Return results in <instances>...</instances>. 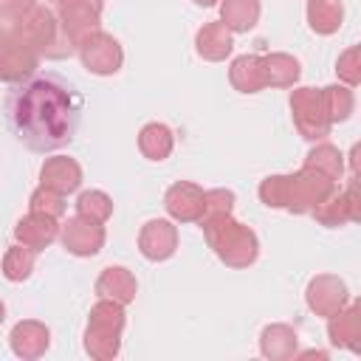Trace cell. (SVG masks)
<instances>
[{"label":"cell","instance_id":"6da1fadb","mask_svg":"<svg viewBox=\"0 0 361 361\" xmlns=\"http://www.w3.org/2000/svg\"><path fill=\"white\" fill-rule=\"evenodd\" d=\"M82 93L59 73H34L14 85L6 99V121L14 138L31 152H56L79 130Z\"/></svg>","mask_w":361,"mask_h":361},{"label":"cell","instance_id":"7a4b0ae2","mask_svg":"<svg viewBox=\"0 0 361 361\" xmlns=\"http://www.w3.org/2000/svg\"><path fill=\"white\" fill-rule=\"evenodd\" d=\"M197 223L203 228V237H206L209 248L214 251V257L226 268H237L240 271V268H248V265L257 262V257H259V240H257L254 228L243 226L231 214L200 217Z\"/></svg>","mask_w":361,"mask_h":361},{"label":"cell","instance_id":"3957f363","mask_svg":"<svg viewBox=\"0 0 361 361\" xmlns=\"http://www.w3.org/2000/svg\"><path fill=\"white\" fill-rule=\"evenodd\" d=\"M127 324L124 305L99 299L87 313L85 327V353L96 361H113L121 353V333Z\"/></svg>","mask_w":361,"mask_h":361},{"label":"cell","instance_id":"277c9868","mask_svg":"<svg viewBox=\"0 0 361 361\" xmlns=\"http://www.w3.org/2000/svg\"><path fill=\"white\" fill-rule=\"evenodd\" d=\"M3 31H14L20 39H25L31 48H37V54L45 59H65L76 51V45L59 28L56 11H51L48 6H39V3L17 25L3 28Z\"/></svg>","mask_w":361,"mask_h":361},{"label":"cell","instance_id":"5b68a950","mask_svg":"<svg viewBox=\"0 0 361 361\" xmlns=\"http://www.w3.org/2000/svg\"><path fill=\"white\" fill-rule=\"evenodd\" d=\"M288 104H290L293 127L305 141H322L324 135H330L333 124L322 102V87H296Z\"/></svg>","mask_w":361,"mask_h":361},{"label":"cell","instance_id":"8992f818","mask_svg":"<svg viewBox=\"0 0 361 361\" xmlns=\"http://www.w3.org/2000/svg\"><path fill=\"white\" fill-rule=\"evenodd\" d=\"M338 183L330 180L324 172L313 169V166H305L299 172H290L288 175V197H285V209L293 212V214H310Z\"/></svg>","mask_w":361,"mask_h":361},{"label":"cell","instance_id":"52a82bcc","mask_svg":"<svg viewBox=\"0 0 361 361\" xmlns=\"http://www.w3.org/2000/svg\"><path fill=\"white\" fill-rule=\"evenodd\" d=\"M76 54H79V62L87 73L93 76H113L121 71L124 65V51L118 45V39L107 31H93L87 34L79 45H76Z\"/></svg>","mask_w":361,"mask_h":361},{"label":"cell","instance_id":"ba28073f","mask_svg":"<svg viewBox=\"0 0 361 361\" xmlns=\"http://www.w3.org/2000/svg\"><path fill=\"white\" fill-rule=\"evenodd\" d=\"M39 54L14 31H0V82L20 85L39 68Z\"/></svg>","mask_w":361,"mask_h":361},{"label":"cell","instance_id":"9c48e42d","mask_svg":"<svg viewBox=\"0 0 361 361\" xmlns=\"http://www.w3.org/2000/svg\"><path fill=\"white\" fill-rule=\"evenodd\" d=\"M313 220L324 228H341L347 223H358L361 220V195H358V183H355V175L350 178V183L338 192L333 189L313 212Z\"/></svg>","mask_w":361,"mask_h":361},{"label":"cell","instance_id":"30bf717a","mask_svg":"<svg viewBox=\"0 0 361 361\" xmlns=\"http://www.w3.org/2000/svg\"><path fill=\"white\" fill-rule=\"evenodd\" d=\"M102 11H104V0H62L56 6V20L65 37L73 45H79L87 34L99 31Z\"/></svg>","mask_w":361,"mask_h":361},{"label":"cell","instance_id":"8fae6325","mask_svg":"<svg viewBox=\"0 0 361 361\" xmlns=\"http://www.w3.org/2000/svg\"><path fill=\"white\" fill-rule=\"evenodd\" d=\"M104 226L102 223H90L79 214L68 217L62 226H59V243L68 254L73 257H96L102 248H104Z\"/></svg>","mask_w":361,"mask_h":361},{"label":"cell","instance_id":"7c38bea8","mask_svg":"<svg viewBox=\"0 0 361 361\" xmlns=\"http://www.w3.org/2000/svg\"><path fill=\"white\" fill-rule=\"evenodd\" d=\"M305 302L316 316H333L338 313L347 302H350V290L347 282L338 279L336 274H316L307 288H305Z\"/></svg>","mask_w":361,"mask_h":361},{"label":"cell","instance_id":"4fadbf2b","mask_svg":"<svg viewBox=\"0 0 361 361\" xmlns=\"http://www.w3.org/2000/svg\"><path fill=\"white\" fill-rule=\"evenodd\" d=\"M138 251L149 262H164L178 251V226L172 220H147L138 231Z\"/></svg>","mask_w":361,"mask_h":361},{"label":"cell","instance_id":"5bb4252c","mask_svg":"<svg viewBox=\"0 0 361 361\" xmlns=\"http://www.w3.org/2000/svg\"><path fill=\"white\" fill-rule=\"evenodd\" d=\"M8 347L17 358L23 361H34V358H42L51 347V330L37 322V319H23L11 327L8 333Z\"/></svg>","mask_w":361,"mask_h":361},{"label":"cell","instance_id":"9a60e30c","mask_svg":"<svg viewBox=\"0 0 361 361\" xmlns=\"http://www.w3.org/2000/svg\"><path fill=\"white\" fill-rule=\"evenodd\" d=\"M164 209L175 223H197L203 214V189L192 180H178L166 189Z\"/></svg>","mask_w":361,"mask_h":361},{"label":"cell","instance_id":"2e32d148","mask_svg":"<svg viewBox=\"0 0 361 361\" xmlns=\"http://www.w3.org/2000/svg\"><path fill=\"white\" fill-rule=\"evenodd\" d=\"M39 186L59 192V195H73L82 186V166L76 158L68 155H51L39 166Z\"/></svg>","mask_w":361,"mask_h":361},{"label":"cell","instance_id":"e0dca14e","mask_svg":"<svg viewBox=\"0 0 361 361\" xmlns=\"http://www.w3.org/2000/svg\"><path fill=\"white\" fill-rule=\"evenodd\" d=\"M14 240L31 251H42L48 248L54 240H59V223L48 214H37V212H28L25 217L17 220L14 226Z\"/></svg>","mask_w":361,"mask_h":361},{"label":"cell","instance_id":"ac0fdd59","mask_svg":"<svg viewBox=\"0 0 361 361\" xmlns=\"http://www.w3.org/2000/svg\"><path fill=\"white\" fill-rule=\"evenodd\" d=\"M96 293H99V299H110V302H118L127 307L130 302H135V293H138L135 274L124 265H107L96 276Z\"/></svg>","mask_w":361,"mask_h":361},{"label":"cell","instance_id":"d6986e66","mask_svg":"<svg viewBox=\"0 0 361 361\" xmlns=\"http://www.w3.org/2000/svg\"><path fill=\"white\" fill-rule=\"evenodd\" d=\"M327 338L333 347L358 353L361 347V310L358 305H344L338 313L327 316Z\"/></svg>","mask_w":361,"mask_h":361},{"label":"cell","instance_id":"ffe728a7","mask_svg":"<svg viewBox=\"0 0 361 361\" xmlns=\"http://www.w3.org/2000/svg\"><path fill=\"white\" fill-rule=\"evenodd\" d=\"M195 51L206 62H223L234 51V34L220 20L203 23L197 28V34H195Z\"/></svg>","mask_w":361,"mask_h":361},{"label":"cell","instance_id":"44dd1931","mask_svg":"<svg viewBox=\"0 0 361 361\" xmlns=\"http://www.w3.org/2000/svg\"><path fill=\"white\" fill-rule=\"evenodd\" d=\"M296 347H299V336H296V330L290 324L274 322V324H265L262 333H259V353L265 358H271V361L293 358Z\"/></svg>","mask_w":361,"mask_h":361},{"label":"cell","instance_id":"7402d4cb","mask_svg":"<svg viewBox=\"0 0 361 361\" xmlns=\"http://www.w3.org/2000/svg\"><path fill=\"white\" fill-rule=\"evenodd\" d=\"M228 82L237 93H259L265 87L262 76V56L259 54H240L228 65Z\"/></svg>","mask_w":361,"mask_h":361},{"label":"cell","instance_id":"603a6c76","mask_svg":"<svg viewBox=\"0 0 361 361\" xmlns=\"http://www.w3.org/2000/svg\"><path fill=\"white\" fill-rule=\"evenodd\" d=\"M262 76H265V87H293L302 76V65L293 54L274 51L262 56Z\"/></svg>","mask_w":361,"mask_h":361},{"label":"cell","instance_id":"cb8c5ba5","mask_svg":"<svg viewBox=\"0 0 361 361\" xmlns=\"http://www.w3.org/2000/svg\"><path fill=\"white\" fill-rule=\"evenodd\" d=\"M172 149H175V135H172V130L166 124L149 121V124H144L138 130V152L147 161L161 164V161H166L172 155Z\"/></svg>","mask_w":361,"mask_h":361},{"label":"cell","instance_id":"d4e9b609","mask_svg":"<svg viewBox=\"0 0 361 361\" xmlns=\"http://www.w3.org/2000/svg\"><path fill=\"white\" fill-rule=\"evenodd\" d=\"M305 17H307V25L313 34L330 37L344 23V3L341 0H307Z\"/></svg>","mask_w":361,"mask_h":361},{"label":"cell","instance_id":"484cf974","mask_svg":"<svg viewBox=\"0 0 361 361\" xmlns=\"http://www.w3.org/2000/svg\"><path fill=\"white\" fill-rule=\"evenodd\" d=\"M259 0H220V23L231 34H248L259 23Z\"/></svg>","mask_w":361,"mask_h":361},{"label":"cell","instance_id":"4316f807","mask_svg":"<svg viewBox=\"0 0 361 361\" xmlns=\"http://www.w3.org/2000/svg\"><path fill=\"white\" fill-rule=\"evenodd\" d=\"M305 166H313V169L324 172V175H327L330 180H336V183L344 178V155H341L338 147H333V144H327V141L316 144V147L305 155Z\"/></svg>","mask_w":361,"mask_h":361},{"label":"cell","instance_id":"83f0119b","mask_svg":"<svg viewBox=\"0 0 361 361\" xmlns=\"http://www.w3.org/2000/svg\"><path fill=\"white\" fill-rule=\"evenodd\" d=\"M322 102H324L330 124L347 121L353 116V110H355V96H353V87H347V85H327V87H322Z\"/></svg>","mask_w":361,"mask_h":361},{"label":"cell","instance_id":"f1b7e54d","mask_svg":"<svg viewBox=\"0 0 361 361\" xmlns=\"http://www.w3.org/2000/svg\"><path fill=\"white\" fill-rule=\"evenodd\" d=\"M76 214L90 223H107L113 217V197L102 189H85L76 197Z\"/></svg>","mask_w":361,"mask_h":361},{"label":"cell","instance_id":"f546056e","mask_svg":"<svg viewBox=\"0 0 361 361\" xmlns=\"http://www.w3.org/2000/svg\"><path fill=\"white\" fill-rule=\"evenodd\" d=\"M34 262H37V251H31V248L17 243V245L6 248L0 271H3V276L8 282H25L31 276V271H34Z\"/></svg>","mask_w":361,"mask_h":361},{"label":"cell","instance_id":"4dcf8cb0","mask_svg":"<svg viewBox=\"0 0 361 361\" xmlns=\"http://www.w3.org/2000/svg\"><path fill=\"white\" fill-rule=\"evenodd\" d=\"M65 209H68L65 195L51 192V189H45V186H37V189L31 192V197H28V212L48 214V217H54V220H59V217L65 214Z\"/></svg>","mask_w":361,"mask_h":361},{"label":"cell","instance_id":"1f68e13d","mask_svg":"<svg viewBox=\"0 0 361 361\" xmlns=\"http://www.w3.org/2000/svg\"><path fill=\"white\" fill-rule=\"evenodd\" d=\"M336 76L347 87H355L361 82V51H358V45H353V48H347V51L338 54V59H336Z\"/></svg>","mask_w":361,"mask_h":361},{"label":"cell","instance_id":"d6a6232c","mask_svg":"<svg viewBox=\"0 0 361 361\" xmlns=\"http://www.w3.org/2000/svg\"><path fill=\"white\" fill-rule=\"evenodd\" d=\"M259 200L268 209H285V197H288V175H268L259 180L257 189Z\"/></svg>","mask_w":361,"mask_h":361},{"label":"cell","instance_id":"836d02e7","mask_svg":"<svg viewBox=\"0 0 361 361\" xmlns=\"http://www.w3.org/2000/svg\"><path fill=\"white\" fill-rule=\"evenodd\" d=\"M234 212V192L231 189H206L203 192V214L200 217H217Z\"/></svg>","mask_w":361,"mask_h":361},{"label":"cell","instance_id":"e575fe53","mask_svg":"<svg viewBox=\"0 0 361 361\" xmlns=\"http://www.w3.org/2000/svg\"><path fill=\"white\" fill-rule=\"evenodd\" d=\"M34 6L37 0H0V31L17 25Z\"/></svg>","mask_w":361,"mask_h":361},{"label":"cell","instance_id":"d590c367","mask_svg":"<svg viewBox=\"0 0 361 361\" xmlns=\"http://www.w3.org/2000/svg\"><path fill=\"white\" fill-rule=\"evenodd\" d=\"M195 3H197V6H203V8H209V6H217L220 0H195Z\"/></svg>","mask_w":361,"mask_h":361},{"label":"cell","instance_id":"8d00e7d4","mask_svg":"<svg viewBox=\"0 0 361 361\" xmlns=\"http://www.w3.org/2000/svg\"><path fill=\"white\" fill-rule=\"evenodd\" d=\"M3 319H6V305L0 302V324H3Z\"/></svg>","mask_w":361,"mask_h":361},{"label":"cell","instance_id":"74e56055","mask_svg":"<svg viewBox=\"0 0 361 361\" xmlns=\"http://www.w3.org/2000/svg\"><path fill=\"white\" fill-rule=\"evenodd\" d=\"M51 3H54V6H59V3H62V0H51Z\"/></svg>","mask_w":361,"mask_h":361}]
</instances>
